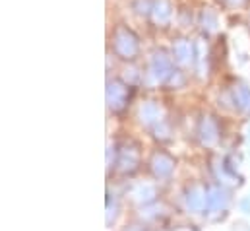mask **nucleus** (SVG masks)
I'll return each instance as SVG.
<instances>
[{"label":"nucleus","mask_w":250,"mask_h":231,"mask_svg":"<svg viewBox=\"0 0 250 231\" xmlns=\"http://www.w3.org/2000/svg\"><path fill=\"white\" fill-rule=\"evenodd\" d=\"M169 14H171V10H169V4H167V0H157V4H155V8H153V18H155V22H167L169 20Z\"/></svg>","instance_id":"f257e3e1"}]
</instances>
